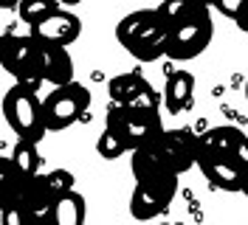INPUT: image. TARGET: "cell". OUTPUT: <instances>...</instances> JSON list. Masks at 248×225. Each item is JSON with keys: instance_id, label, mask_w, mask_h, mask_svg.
Instances as JSON below:
<instances>
[{"instance_id": "6da1fadb", "label": "cell", "mask_w": 248, "mask_h": 225, "mask_svg": "<svg viewBox=\"0 0 248 225\" xmlns=\"http://www.w3.org/2000/svg\"><path fill=\"white\" fill-rule=\"evenodd\" d=\"M40 45L29 34H17L15 29H6L0 34V68L15 76V85H23L29 90H40V62H37Z\"/></svg>"}, {"instance_id": "7a4b0ae2", "label": "cell", "mask_w": 248, "mask_h": 225, "mask_svg": "<svg viewBox=\"0 0 248 225\" xmlns=\"http://www.w3.org/2000/svg\"><path fill=\"white\" fill-rule=\"evenodd\" d=\"M3 116L9 121V127L17 133V138H23V141L40 144L48 135L43 102L37 99V90H29L23 85H12L3 96Z\"/></svg>"}, {"instance_id": "3957f363", "label": "cell", "mask_w": 248, "mask_h": 225, "mask_svg": "<svg viewBox=\"0 0 248 225\" xmlns=\"http://www.w3.org/2000/svg\"><path fill=\"white\" fill-rule=\"evenodd\" d=\"M215 37V23H212V9H201L198 15H192L184 23L170 26L167 34V57L175 62H189L201 57L209 48Z\"/></svg>"}, {"instance_id": "277c9868", "label": "cell", "mask_w": 248, "mask_h": 225, "mask_svg": "<svg viewBox=\"0 0 248 225\" xmlns=\"http://www.w3.org/2000/svg\"><path fill=\"white\" fill-rule=\"evenodd\" d=\"M88 107H91V90L85 85H79L77 79L54 88L48 93V99L43 102V116H46L48 133H60L65 127L77 124Z\"/></svg>"}, {"instance_id": "5b68a950", "label": "cell", "mask_w": 248, "mask_h": 225, "mask_svg": "<svg viewBox=\"0 0 248 225\" xmlns=\"http://www.w3.org/2000/svg\"><path fill=\"white\" fill-rule=\"evenodd\" d=\"M105 127L122 133L127 138V144H130V150H139L144 144H153L155 138H161V133L167 130L161 124V113H133L122 102H110Z\"/></svg>"}, {"instance_id": "8992f818", "label": "cell", "mask_w": 248, "mask_h": 225, "mask_svg": "<svg viewBox=\"0 0 248 225\" xmlns=\"http://www.w3.org/2000/svg\"><path fill=\"white\" fill-rule=\"evenodd\" d=\"M178 192V175H167L158 180H136L130 197V214L136 220H155L172 206Z\"/></svg>"}, {"instance_id": "52a82bcc", "label": "cell", "mask_w": 248, "mask_h": 225, "mask_svg": "<svg viewBox=\"0 0 248 225\" xmlns=\"http://www.w3.org/2000/svg\"><path fill=\"white\" fill-rule=\"evenodd\" d=\"M170 34V26L167 20L158 15V9H139V12H130L127 17L119 20L116 26V40L130 51L141 43H150V40H158V37H167Z\"/></svg>"}, {"instance_id": "ba28073f", "label": "cell", "mask_w": 248, "mask_h": 225, "mask_svg": "<svg viewBox=\"0 0 248 225\" xmlns=\"http://www.w3.org/2000/svg\"><path fill=\"white\" fill-rule=\"evenodd\" d=\"M82 34V20L68 9H57L48 17H43L40 23L31 26V37L37 40V45H62L68 48L71 43H77Z\"/></svg>"}, {"instance_id": "9c48e42d", "label": "cell", "mask_w": 248, "mask_h": 225, "mask_svg": "<svg viewBox=\"0 0 248 225\" xmlns=\"http://www.w3.org/2000/svg\"><path fill=\"white\" fill-rule=\"evenodd\" d=\"M158 147L164 152V161L170 164L175 175H184L198 164V135L186 127H175V130H164L158 138Z\"/></svg>"}, {"instance_id": "30bf717a", "label": "cell", "mask_w": 248, "mask_h": 225, "mask_svg": "<svg viewBox=\"0 0 248 225\" xmlns=\"http://www.w3.org/2000/svg\"><path fill=\"white\" fill-rule=\"evenodd\" d=\"M198 166L206 175V180L223 189V192H243V180H246V169L237 164L229 155H209V158H198Z\"/></svg>"}, {"instance_id": "8fae6325", "label": "cell", "mask_w": 248, "mask_h": 225, "mask_svg": "<svg viewBox=\"0 0 248 225\" xmlns=\"http://www.w3.org/2000/svg\"><path fill=\"white\" fill-rule=\"evenodd\" d=\"M37 62H40V76L48 85L60 88V85L74 82V60H71L68 48H62V45H40Z\"/></svg>"}, {"instance_id": "7c38bea8", "label": "cell", "mask_w": 248, "mask_h": 225, "mask_svg": "<svg viewBox=\"0 0 248 225\" xmlns=\"http://www.w3.org/2000/svg\"><path fill=\"white\" fill-rule=\"evenodd\" d=\"M192 102H195V76L189 71H184V68L172 71L167 76V88H164V107H167V113L181 116V113H186L192 107Z\"/></svg>"}, {"instance_id": "4fadbf2b", "label": "cell", "mask_w": 248, "mask_h": 225, "mask_svg": "<svg viewBox=\"0 0 248 225\" xmlns=\"http://www.w3.org/2000/svg\"><path fill=\"white\" fill-rule=\"evenodd\" d=\"M243 138H246V135H243V130H237V127H229V124L212 127V130H206V133L198 135V158L232 155L234 147H237Z\"/></svg>"}, {"instance_id": "5bb4252c", "label": "cell", "mask_w": 248, "mask_h": 225, "mask_svg": "<svg viewBox=\"0 0 248 225\" xmlns=\"http://www.w3.org/2000/svg\"><path fill=\"white\" fill-rule=\"evenodd\" d=\"M85 197L79 192H68L54 200L51 209V225H85Z\"/></svg>"}, {"instance_id": "9a60e30c", "label": "cell", "mask_w": 248, "mask_h": 225, "mask_svg": "<svg viewBox=\"0 0 248 225\" xmlns=\"http://www.w3.org/2000/svg\"><path fill=\"white\" fill-rule=\"evenodd\" d=\"M12 164H15L17 175L20 178H34V175H40V166H43V158H40V152H37V144L34 141H23V138H17L15 150H12Z\"/></svg>"}, {"instance_id": "2e32d148", "label": "cell", "mask_w": 248, "mask_h": 225, "mask_svg": "<svg viewBox=\"0 0 248 225\" xmlns=\"http://www.w3.org/2000/svg\"><path fill=\"white\" fill-rule=\"evenodd\" d=\"M23 186H26V178L17 175L12 158H0V211L15 200H23Z\"/></svg>"}, {"instance_id": "e0dca14e", "label": "cell", "mask_w": 248, "mask_h": 225, "mask_svg": "<svg viewBox=\"0 0 248 225\" xmlns=\"http://www.w3.org/2000/svg\"><path fill=\"white\" fill-rule=\"evenodd\" d=\"M150 85L147 79L141 74H119L113 76L108 82V93H110V102H127V99H133L139 90H144Z\"/></svg>"}, {"instance_id": "ac0fdd59", "label": "cell", "mask_w": 248, "mask_h": 225, "mask_svg": "<svg viewBox=\"0 0 248 225\" xmlns=\"http://www.w3.org/2000/svg\"><path fill=\"white\" fill-rule=\"evenodd\" d=\"M201 9H206V6L195 3V0H164L158 6V15L167 20V26H175V23H184L192 15H198Z\"/></svg>"}, {"instance_id": "d6986e66", "label": "cell", "mask_w": 248, "mask_h": 225, "mask_svg": "<svg viewBox=\"0 0 248 225\" xmlns=\"http://www.w3.org/2000/svg\"><path fill=\"white\" fill-rule=\"evenodd\" d=\"M96 152H99L105 161H116V158H122L124 152H133V150H130V144H127V138H124L122 133L105 127V133L99 135V141H96Z\"/></svg>"}, {"instance_id": "ffe728a7", "label": "cell", "mask_w": 248, "mask_h": 225, "mask_svg": "<svg viewBox=\"0 0 248 225\" xmlns=\"http://www.w3.org/2000/svg\"><path fill=\"white\" fill-rule=\"evenodd\" d=\"M57 9H62L60 0H20L17 3V15H20L23 23H29V26L40 23L43 17H48L51 12H57Z\"/></svg>"}, {"instance_id": "44dd1931", "label": "cell", "mask_w": 248, "mask_h": 225, "mask_svg": "<svg viewBox=\"0 0 248 225\" xmlns=\"http://www.w3.org/2000/svg\"><path fill=\"white\" fill-rule=\"evenodd\" d=\"M122 105H127V110H133V113H158L161 110V102H158V93H155L153 85H147L144 90H139L133 99H127Z\"/></svg>"}, {"instance_id": "7402d4cb", "label": "cell", "mask_w": 248, "mask_h": 225, "mask_svg": "<svg viewBox=\"0 0 248 225\" xmlns=\"http://www.w3.org/2000/svg\"><path fill=\"white\" fill-rule=\"evenodd\" d=\"M46 183H48V195L54 200L68 195V192H74V175L68 169H51V172H46Z\"/></svg>"}, {"instance_id": "603a6c76", "label": "cell", "mask_w": 248, "mask_h": 225, "mask_svg": "<svg viewBox=\"0 0 248 225\" xmlns=\"http://www.w3.org/2000/svg\"><path fill=\"white\" fill-rule=\"evenodd\" d=\"M127 54H133L139 62H155L161 57H167V37H158V40H150V43H141L136 48H130Z\"/></svg>"}, {"instance_id": "cb8c5ba5", "label": "cell", "mask_w": 248, "mask_h": 225, "mask_svg": "<svg viewBox=\"0 0 248 225\" xmlns=\"http://www.w3.org/2000/svg\"><path fill=\"white\" fill-rule=\"evenodd\" d=\"M0 225H29V209L23 200H15L0 211Z\"/></svg>"}, {"instance_id": "d4e9b609", "label": "cell", "mask_w": 248, "mask_h": 225, "mask_svg": "<svg viewBox=\"0 0 248 225\" xmlns=\"http://www.w3.org/2000/svg\"><path fill=\"white\" fill-rule=\"evenodd\" d=\"M243 3H246V0H215V6H212V9H217L220 15L229 17V20H237L240 9H243Z\"/></svg>"}, {"instance_id": "484cf974", "label": "cell", "mask_w": 248, "mask_h": 225, "mask_svg": "<svg viewBox=\"0 0 248 225\" xmlns=\"http://www.w3.org/2000/svg\"><path fill=\"white\" fill-rule=\"evenodd\" d=\"M234 23H237V29L240 31H248V0L243 3V9H240V15H237Z\"/></svg>"}, {"instance_id": "4316f807", "label": "cell", "mask_w": 248, "mask_h": 225, "mask_svg": "<svg viewBox=\"0 0 248 225\" xmlns=\"http://www.w3.org/2000/svg\"><path fill=\"white\" fill-rule=\"evenodd\" d=\"M20 0H0V9H17Z\"/></svg>"}, {"instance_id": "83f0119b", "label": "cell", "mask_w": 248, "mask_h": 225, "mask_svg": "<svg viewBox=\"0 0 248 225\" xmlns=\"http://www.w3.org/2000/svg\"><path fill=\"white\" fill-rule=\"evenodd\" d=\"M195 3H201V6H206V9H212V6H215V0H195Z\"/></svg>"}, {"instance_id": "f1b7e54d", "label": "cell", "mask_w": 248, "mask_h": 225, "mask_svg": "<svg viewBox=\"0 0 248 225\" xmlns=\"http://www.w3.org/2000/svg\"><path fill=\"white\" fill-rule=\"evenodd\" d=\"M77 3H82V0H60V6H77Z\"/></svg>"}, {"instance_id": "f546056e", "label": "cell", "mask_w": 248, "mask_h": 225, "mask_svg": "<svg viewBox=\"0 0 248 225\" xmlns=\"http://www.w3.org/2000/svg\"><path fill=\"white\" fill-rule=\"evenodd\" d=\"M243 195H248V172H246V180H243Z\"/></svg>"}, {"instance_id": "4dcf8cb0", "label": "cell", "mask_w": 248, "mask_h": 225, "mask_svg": "<svg viewBox=\"0 0 248 225\" xmlns=\"http://www.w3.org/2000/svg\"><path fill=\"white\" fill-rule=\"evenodd\" d=\"M246 99H248V79H246Z\"/></svg>"}]
</instances>
